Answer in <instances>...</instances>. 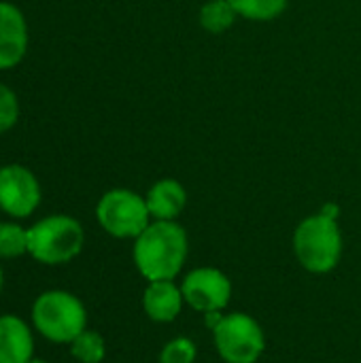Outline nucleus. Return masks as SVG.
I'll return each mask as SVG.
<instances>
[{
    "mask_svg": "<svg viewBox=\"0 0 361 363\" xmlns=\"http://www.w3.org/2000/svg\"><path fill=\"white\" fill-rule=\"evenodd\" d=\"M189 255V240L177 221H151L147 230L134 238L132 259L143 279L174 281Z\"/></svg>",
    "mask_w": 361,
    "mask_h": 363,
    "instance_id": "nucleus-1",
    "label": "nucleus"
},
{
    "mask_svg": "<svg viewBox=\"0 0 361 363\" xmlns=\"http://www.w3.org/2000/svg\"><path fill=\"white\" fill-rule=\"evenodd\" d=\"M294 253L306 272H332L343 257V232L338 221L323 213L302 219L294 232Z\"/></svg>",
    "mask_w": 361,
    "mask_h": 363,
    "instance_id": "nucleus-2",
    "label": "nucleus"
},
{
    "mask_svg": "<svg viewBox=\"0 0 361 363\" xmlns=\"http://www.w3.org/2000/svg\"><path fill=\"white\" fill-rule=\"evenodd\" d=\"M32 325L49 342L70 345L87 330V311L74 294L49 289L32 304Z\"/></svg>",
    "mask_w": 361,
    "mask_h": 363,
    "instance_id": "nucleus-3",
    "label": "nucleus"
},
{
    "mask_svg": "<svg viewBox=\"0 0 361 363\" xmlns=\"http://www.w3.org/2000/svg\"><path fill=\"white\" fill-rule=\"evenodd\" d=\"M85 242L83 225L68 215H51L28 230V253L47 266L72 262Z\"/></svg>",
    "mask_w": 361,
    "mask_h": 363,
    "instance_id": "nucleus-4",
    "label": "nucleus"
},
{
    "mask_svg": "<svg viewBox=\"0 0 361 363\" xmlns=\"http://www.w3.org/2000/svg\"><path fill=\"white\" fill-rule=\"evenodd\" d=\"M213 345L226 363H257L266 351V334L251 315L230 313L213 330Z\"/></svg>",
    "mask_w": 361,
    "mask_h": 363,
    "instance_id": "nucleus-5",
    "label": "nucleus"
},
{
    "mask_svg": "<svg viewBox=\"0 0 361 363\" xmlns=\"http://www.w3.org/2000/svg\"><path fill=\"white\" fill-rule=\"evenodd\" d=\"M96 219L100 228L113 238H138L147 225L153 221L147 208V200L132 189H111L106 191L98 206Z\"/></svg>",
    "mask_w": 361,
    "mask_h": 363,
    "instance_id": "nucleus-6",
    "label": "nucleus"
},
{
    "mask_svg": "<svg viewBox=\"0 0 361 363\" xmlns=\"http://www.w3.org/2000/svg\"><path fill=\"white\" fill-rule=\"evenodd\" d=\"M181 291L185 304L196 313H223L232 300L230 277L211 266L189 270L181 281Z\"/></svg>",
    "mask_w": 361,
    "mask_h": 363,
    "instance_id": "nucleus-7",
    "label": "nucleus"
},
{
    "mask_svg": "<svg viewBox=\"0 0 361 363\" xmlns=\"http://www.w3.org/2000/svg\"><path fill=\"white\" fill-rule=\"evenodd\" d=\"M40 204V185L36 177L19 164L0 168V211L23 219Z\"/></svg>",
    "mask_w": 361,
    "mask_h": 363,
    "instance_id": "nucleus-8",
    "label": "nucleus"
},
{
    "mask_svg": "<svg viewBox=\"0 0 361 363\" xmlns=\"http://www.w3.org/2000/svg\"><path fill=\"white\" fill-rule=\"evenodd\" d=\"M28 49V26L21 11L0 2V70L17 66Z\"/></svg>",
    "mask_w": 361,
    "mask_h": 363,
    "instance_id": "nucleus-9",
    "label": "nucleus"
},
{
    "mask_svg": "<svg viewBox=\"0 0 361 363\" xmlns=\"http://www.w3.org/2000/svg\"><path fill=\"white\" fill-rule=\"evenodd\" d=\"M185 306L181 285L174 281H149L143 291V311L155 323H172Z\"/></svg>",
    "mask_w": 361,
    "mask_h": 363,
    "instance_id": "nucleus-10",
    "label": "nucleus"
},
{
    "mask_svg": "<svg viewBox=\"0 0 361 363\" xmlns=\"http://www.w3.org/2000/svg\"><path fill=\"white\" fill-rule=\"evenodd\" d=\"M34 355V338L17 315L0 317V363H28Z\"/></svg>",
    "mask_w": 361,
    "mask_h": 363,
    "instance_id": "nucleus-11",
    "label": "nucleus"
},
{
    "mask_svg": "<svg viewBox=\"0 0 361 363\" xmlns=\"http://www.w3.org/2000/svg\"><path fill=\"white\" fill-rule=\"evenodd\" d=\"M153 221H177L187 206V191L177 179H162L145 196Z\"/></svg>",
    "mask_w": 361,
    "mask_h": 363,
    "instance_id": "nucleus-12",
    "label": "nucleus"
},
{
    "mask_svg": "<svg viewBox=\"0 0 361 363\" xmlns=\"http://www.w3.org/2000/svg\"><path fill=\"white\" fill-rule=\"evenodd\" d=\"M236 17H238V13L234 11L230 0H209L206 4H202L198 21L206 32L223 34L234 26Z\"/></svg>",
    "mask_w": 361,
    "mask_h": 363,
    "instance_id": "nucleus-13",
    "label": "nucleus"
},
{
    "mask_svg": "<svg viewBox=\"0 0 361 363\" xmlns=\"http://www.w3.org/2000/svg\"><path fill=\"white\" fill-rule=\"evenodd\" d=\"M289 0H230L234 11L249 21H270L277 19Z\"/></svg>",
    "mask_w": 361,
    "mask_h": 363,
    "instance_id": "nucleus-14",
    "label": "nucleus"
},
{
    "mask_svg": "<svg viewBox=\"0 0 361 363\" xmlns=\"http://www.w3.org/2000/svg\"><path fill=\"white\" fill-rule=\"evenodd\" d=\"M70 355L79 363H100L106 355V342L98 332L85 330L70 342Z\"/></svg>",
    "mask_w": 361,
    "mask_h": 363,
    "instance_id": "nucleus-15",
    "label": "nucleus"
},
{
    "mask_svg": "<svg viewBox=\"0 0 361 363\" xmlns=\"http://www.w3.org/2000/svg\"><path fill=\"white\" fill-rule=\"evenodd\" d=\"M28 253V230L17 223H0V257L15 259Z\"/></svg>",
    "mask_w": 361,
    "mask_h": 363,
    "instance_id": "nucleus-16",
    "label": "nucleus"
},
{
    "mask_svg": "<svg viewBox=\"0 0 361 363\" xmlns=\"http://www.w3.org/2000/svg\"><path fill=\"white\" fill-rule=\"evenodd\" d=\"M198 347L191 338L179 336L168 340L160 351V363H196Z\"/></svg>",
    "mask_w": 361,
    "mask_h": 363,
    "instance_id": "nucleus-17",
    "label": "nucleus"
},
{
    "mask_svg": "<svg viewBox=\"0 0 361 363\" xmlns=\"http://www.w3.org/2000/svg\"><path fill=\"white\" fill-rule=\"evenodd\" d=\"M19 117V104H17V96L0 83V134L11 130L15 125Z\"/></svg>",
    "mask_w": 361,
    "mask_h": 363,
    "instance_id": "nucleus-18",
    "label": "nucleus"
},
{
    "mask_svg": "<svg viewBox=\"0 0 361 363\" xmlns=\"http://www.w3.org/2000/svg\"><path fill=\"white\" fill-rule=\"evenodd\" d=\"M319 213H323L326 217H330V219H336V221H338V215H340V208H338L336 204H332V202H330V204H326V206H323V208H321Z\"/></svg>",
    "mask_w": 361,
    "mask_h": 363,
    "instance_id": "nucleus-19",
    "label": "nucleus"
},
{
    "mask_svg": "<svg viewBox=\"0 0 361 363\" xmlns=\"http://www.w3.org/2000/svg\"><path fill=\"white\" fill-rule=\"evenodd\" d=\"M2 283H4V274H2V268H0V291H2Z\"/></svg>",
    "mask_w": 361,
    "mask_h": 363,
    "instance_id": "nucleus-20",
    "label": "nucleus"
},
{
    "mask_svg": "<svg viewBox=\"0 0 361 363\" xmlns=\"http://www.w3.org/2000/svg\"><path fill=\"white\" fill-rule=\"evenodd\" d=\"M28 363H49V362H43V359H30Z\"/></svg>",
    "mask_w": 361,
    "mask_h": 363,
    "instance_id": "nucleus-21",
    "label": "nucleus"
}]
</instances>
